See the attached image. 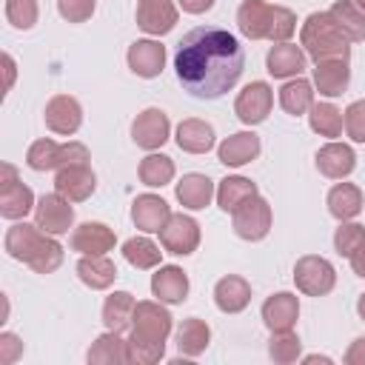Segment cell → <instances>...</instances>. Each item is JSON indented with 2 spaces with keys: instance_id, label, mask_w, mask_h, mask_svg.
Instances as JSON below:
<instances>
[{
  "instance_id": "3",
  "label": "cell",
  "mask_w": 365,
  "mask_h": 365,
  "mask_svg": "<svg viewBox=\"0 0 365 365\" xmlns=\"http://www.w3.org/2000/svg\"><path fill=\"white\" fill-rule=\"evenodd\" d=\"M3 248H6V254L11 259L26 262L37 274H51V271H57L63 265V245L51 234H46L37 222L34 225L14 222L6 231Z\"/></svg>"
},
{
  "instance_id": "51",
  "label": "cell",
  "mask_w": 365,
  "mask_h": 365,
  "mask_svg": "<svg viewBox=\"0 0 365 365\" xmlns=\"http://www.w3.org/2000/svg\"><path fill=\"white\" fill-rule=\"evenodd\" d=\"M3 68H6V91H11L14 74H17V66H14V57L11 54H3Z\"/></svg>"
},
{
  "instance_id": "54",
  "label": "cell",
  "mask_w": 365,
  "mask_h": 365,
  "mask_svg": "<svg viewBox=\"0 0 365 365\" xmlns=\"http://www.w3.org/2000/svg\"><path fill=\"white\" fill-rule=\"evenodd\" d=\"M356 6H359V9H362V11H365V0H356Z\"/></svg>"
},
{
  "instance_id": "40",
  "label": "cell",
  "mask_w": 365,
  "mask_h": 365,
  "mask_svg": "<svg viewBox=\"0 0 365 365\" xmlns=\"http://www.w3.org/2000/svg\"><path fill=\"white\" fill-rule=\"evenodd\" d=\"M57 157H60V143L43 137V140H37V143L29 145L26 165L31 171H51V168H57Z\"/></svg>"
},
{
  "instance_id": "8",
  "label": "cell",
  "mask_w": 365,
  "mask_h": 365,
  "mask_svg": "<svg viewBox=\"0 0 365 365\" xmlns=\"http://www.w3.org/2000/svg\"><path fill=\"white\" fill-rule=\"evenodd\" d=\"M157 234H160L163 248L168 254H177V257H188L200 245V222L188 214H171L168 222Z\"/></svg>"
},
{
  "instance_id": "50",
  "label": "cell",
  "mask_w": 365,
  "mask_h": 365,
  "mask_svg": "<svg viewBox=\"0 0 365 365\" xmlns=\"http://www.w3.org/2000/svg\"><path fill=\"white\" fill-rule=\"evenodd\" d=\"M348 259H351V268H354V274L365 279V242H362V245H359V248H356V251H354Z\"/></svg>"
},
{
  "instance_id": "34",
  "label": "cell",
  "mask_w": 365,
  "mask_h": 365,
  "mask_svg": "<svg viewBox=\"0 0 365 365\" xmlns=\"http://www.w3.org/2000/svg\"><path fill=\"white\" fill-rule=\"evenodd\" d=\"M328 14L334 17V23L342 29V34L351 43H362L365 40V11L356 6V0H336Z\"/></svg>"
},
{
  "instance_id": "22",
  "label": "cell",
  "mask_w": 365,
  "mask_h": 365,
  "mask_svg": "<svg viewBox=\"0 0 365 365\" xmlns=\"http://www.w3.org/2000/svg\"><path fill=\"white\" fill-rule=\"evenodd\" d=\"M265 66H268V74L277 80L299 77L305 71V51H302V46H294V43H277L268 51Z\"/></svg>"
},
{
  "instance_id": "36",
  "label": "cell",
  "mask_w": 365,
  "mask_h": 365,
  "mask_svg": "<svg viewBox=\"0 0 365 365\" xmlns=\"http://www.w3.org/2000/svg\"><path fill=\"white\" fill-rule=\"evenodd\" d=\"M123 257H125L128 265H134L140 271H148V268H157L160 265L163 251L148 237H131V240L123 242Z\"/></svg>"
},
{
  "instance_id": "42",
  "label": "cell",
  "mask_w": 365,
  "mask_h": 365,
  "mask_svg": "<svg viewBox=\"0 0 365 365\" xmlns=\"http://www.w3.org/2000/svg\"><path fill=\"white\" fill-rule=\"evenodd\" d=\"M362 242H365V225H359V222H339V228L334 234V248H336L339 257H351Z\"/></svg>"
},
{
  "instance_id": "46",
  "label": "cell",
  "mask_w": 365,
  "mask_h": 365,
  "mask_svg": "<svg viewBox=\"0 0 365 365\" xmlns=\"http://www.w3.org/2000/svg\"><path fill=\"white\" fill-rule=\"evenodd\" d=\"M88 148L77 140L71 143H63L60 145V157H57V168H66V165H80V163H88Z\"/></svg>"
},
{
  "instance_id": "43",
  "label": "cell",
  "mask_w": 365,
  "mask_h": 365,
  "mask_svg": "<svg viewBox=\"0 0 365 365\" xmlns=\"http://www.w3.org/2000/svg\"><path fill=\"white\" fill-rule=\"evenodd\" d=\"M297 31V14L285 6H274L271 11V26H268V40L274 43H288V37Z\"/></svg>"
},
{
  "instance_id": "13",
  "label": "cell",
  "mask_w": 365,
  "mask_h": 365,
  "mask_svg": "<svg viewBox=\"0 0 365 365\" xmlns=\"http://www.w3.org/2000/svg\"><path fill=\"white\" fill-rule=\"evenodd\" d=\"M94 188H97V177H94L88 163L66 165V168H57V174H54V191L71 202L88 200L94 194Z\"/></svg>"
},
{
  "instance_id": "33",
  "label": "cell",
  "mask_w": 365,
  "mask_h": 365,
  "mask_svg": "<svg viewBox=\"0 0 365 365\" xmlns=\"http://www.w3.org/2000/svg\"><path fill=\"white\" fill-rule=\"evenodd\" d=\"M208 342H211V328L200 317H188L177 328V348L182 356H200L208 348Z\"/></svg>"
},
{
  "instance_id": "17",
  "label": "cell",
  "mask_w": 365,
  "mask_h": 365,
  "mask_svg": "<svg viewBox=\"0 0 365 365\" xmlns=\"http://www.w3.org/2000/svg\"><path fill=\"white\" fill-rule=\"evenodd\" d=\"M117 237L106 222H83L71 231V251L77 254H108L114 248Z\"/></svg>"
},
{
  "instance_id": "38",
  "label": "cell",
  "mask_w": 365,
  "mask_h": 365,
  "mask_svg": "<svg viewBox=\"0 0 365 365\" xmlns=\"http://www.w3.org/2000/svg\"><path fill=\"white\" fill-rule=\"evenodd\" d=\"M308 125L319 137H339L342 134V111L334 103H314L308 114Z\"/></svg>"
},
{
  "instance_id": "29",
  "label": "cell",
  "mask_w": 365,
  "mask_h": 365,
  "mask_svg": "<svg viewBox=\"0 0 365 365\" xmlns=\"http://www.w3.org/2000/svg\"><path fill=\"white\" fill-rule=\"evenodd\" d=\"M86 359L88 365H123L128 362V342L123 339V334L106 331L91 342Z\"/></svg>"
},
{
  "instance_id": "31",
  "label": "cell",
  "mask_w": 365,
  "mask_h": 365,
  "mask_svg": "<svg viewBox=\"0 0 365 365\" xmlns=\"http://www.w3.org/2000/svg\"><path fill=\"white\" fill-rule=\"evenodd\" d=\"M134 308H137V299L128 294V291H114L106 297L103 302V325L106 331H128L131 328V319H134Z\"/></svg>"
},
{
  "instance_id": "7",
  "label": "cell",
  "mask_w": 365,
  "mask_h": 365,
  "mask_svg": "<svg viewBox=\"0 0 365 365\" xmlns=\"http://www.w3.org/2000/svg\"><path fill=\"white\" fill-rule=\"evenodd\" d=\"M271 205H268V200L265 197H251L242 208H237L234 211V220H231V225H234V234L240 237V240H248V242H259V240H265L268 237V231H271Z\"/></svg>"
},
{
  "instance_id": "48",
  "label": "cell",
  "mask_w": 365,
  "mask_h": 365,
  "mask_svg": "<svg viewBox=\"0 0 365 365\" xmlns=\"http://www.w3.org/2000/svg\"><path fill=\"white\" fill-rule=\"evenodd\" d=\"M342 359H345V365H365V336L354 339Z\"/></svg>"
},
{
  "instance_id": "1",
  "label": "cell",
  "mask_w": 365,
  "mask_h": 365,
  "mask_svg": "<svg viewBox=\"0 0 365 365\" xmlns=\"http://www.w3.org/2000/svg\"><path fill=\"white\" fill-rule=\"evenodd\" d=\"M174 68L191 97L217 100L242 77L245 54L231 31L220 26H197L177 43Z\"/></svg>"
},
{
  "instance_id": "49",
  "label": "cell",
  "mask_w": 365,
  "mask_h": 365,
  "mask_svg": "<svg viewBox=\"0 0 365 365\" xmlns=\"http://www.w3.org/2000/svg\"><path fill=\"white\" fill-rule=\"evenodd\" d=\"M180 6H182V11H188V14H202V11H208L211 6H214V0H177Z\"/></svg>"
},
{
  "instance_id": "28",
  "label": "cell",
  "mask_w": 365,
  "mask_h": 365,
  "mask_svg": "<svg viewBox=\"0 0 365 365\" xmlns=\"http://www.w3.org/2000/svg\"><path fill=\"white\" fill-rule=\"evenodd\" d=\"M177 145L188 154H205L214 148V125L197 117H188L177 125Z\"/></svg>"
},
{
  "instance_id": "18",
  "label": "cell",
  "mask_w": 365,
  "mask_h": 365,
  "mask_svg": "<svg viewBox=\"0 0 365 365\" xmlns=\"http://www.w3.org/2000/svg\"><path fill=\"white\" fill-rule=\"evenodd\" d=\"M259 148H262V145H259V137H257L254 131H237V134H231V137H225V140L220 143L217 157H220L222 165L240 168V165L257 160V157H259Z\"/></svg>"
},
{
  "instance_id": "47",
  "label": "cell",
  "mask_w": 365,
  "mask_h": 365,
  "mask_svg": "<svg viewBox=\"0 0 365 365\" xmlns=\"http://www.w3.org/2000/svg\"><path fill=\"white\" fill-rule=\"evenodd\" d=\"M20 356H23V342H20V336L11 334V331H3V334H0V362H3V365H11V362H17Z\"/></svg>"
},
{
  "instance_id": "24",
  "label": "cell",
  "mask_w": 365,
  "mask_h": 365,
  "mask_svg": "<svg viewBox=\"0 0 365 365\" xmlns=\"http://www.w3.org/2000/svg\"><path fill=\"white\" fill-rule=\"evenodd\" d=\"M214 302L222 314H240L248 308L251 302V285L248 279L237 277V274H228L222 277L217 285H214Z\"/></svg>"
},
{
  "instance_id": "32",
  "label": "cell",
  "mask_w": 365,
  "mask_h": 365,
  "mask_svg": "<svg viewBox=\"0 0 365 365\" xmlns=\"http://www.w3.org/2000/svg\"><path fill=\"white\" fill-rule=\"evenodd\" d=\"M257 182H251L248 177H225L220 180V188H217V205L225 211V214H234L237 208H242L251 197H257Z\"/></svg>"
},
{
  "instance_id": "23",
  "label": "cell",
  "mask_w": 365,
  "mask_h": 365,
  "mask_svg": "<svg viewBox=\"0 0 365 365\" xmlns=\"http://www.w3.org/2000/svg\"><path fill=\"white\" fill-rule=\"evenodd\" d=\"M151 294L160 302H182L188 297V277L180 265H160L151 277Z\"/></svg>"
},
{
  "instance_id": "11",
  "label": "cell",
  "mask_w": 365,
  "mask_h": 365,
  "mask_svg": "<svg viewBox=\"0 0 365 365\" xmlns=\"http://www.w3.org/2000/svg\"><path fill=\"white\" fill-rule=\"evenodd\" d=\"M43 120H46V128L48 131H54L60 137H71L83 125V106L71 94H54L46 103Z\"/></svg>"
},
{
  "instance_id": "16",
  "label": "cell",
  "mask_w": 365,
  "mask_h": 365,
  "mask_svg": "<svg viewBox=\"0 0 365 365\" xmlns=\"http://www.w3.org/2000/svg\"><path fill=\"white\" fill-rule=\"evenodd\" d=\"M297 317H299V299L291 291L271 294L262 302V322L268 325V331H291L297 325Z\"/></svg>"
},
{
  "instance_id": "10",
  "label": "cell",
  "mask_w": 365,
  "mask_h": 365,
  "mask_svg": "<svg viewBox=\"0 0 365 365\" xmlns=\"http://www.w3.org/2000/svg\"><path fill=\"white\" fill-rule=\"evenodd\" d=\"M34 222L51 234V237H60V234H68L71 222H74V208H71V200H66L63 194H43L34 205Z\"/></svg>"
},
{
  "instance_id": "41",
  "label": "cell",
  "mask_w": 365,
  "mask_h": 365,
  "mask_svg": "<svg viewBox=\"0 0 365 365\" xmlns=\"http://www.w3.org/2000/svg\"><path fill=\"white\" fill-rule=\"evenodd\" d=\"M37 0H6V20L20 31H29L37 23Z\"/></svg>"
},
{
  "instance_id": "20",
  "label": "cell",
  "mask_w": 365,
  "mask_h": 365,
  "mask_svg": "<svg viewBox=\"0 0 365 365\" xmlns=\"http://www.w3.org/2000/svg\"><path fill=\"white\" fill-rule=\"evenodd\" d=\"M168 217H171V208H168V202H165L163 197H157V194H140V197L134 200V205H131V220H134V225H137L140 231H145V234L160 231V228L168 222Z\"/></svg>"
},
{
  "instance_id": "25",
  "label": "cell",
  "mask_w": 365,
  "mask_h": 365,
  "mask_svg": "<svg viewBox=\"0 0 365 365\" xmlns=\"http://www.w3.org/2000/svg\"><path fill=\"white\" fill-rule=\"evenodd\" d=\"M351 83L348 60H319L314 66V86L322 97H339Z\"/></svg>"
},
{
  "instance_id": "5",
  "label": "cell",
  "mask_w": 365,
  "mask_h": 365,
  "mask_svg": "<svg viewBox=\"0 0 365 365\" xmlns=\"http://www.w3.org/2000/svg\"><path fill=\"white\" fill-rule=\"evenodd\" d=\"M294 282L302 294L308 297H325L334 291L336 285V271L334 265L325 259V257H317V254H305L297 259L294 265Z\"/></svg>"
},
{
  "instance_id": "9",
  "label": "cell",
  "mask_w": 365,
  "mask_h": 365,
  "mask_svg": "<svg viewBox=\"0 0 365 365\" xmlns=\"http://www.w3.org/2000/svg\"><path fill=\"white\" fill-rule=\"evenodd\" d=\"M271 106H274V91H271V86L262 83V80H254V83H248V86L237 94V100H234V114H237L240 123H245V125H259V123H265V117L271 114Z\"/></svg>"
},
{
  "instance_id": "45",
  "label": "cell",
  "mask_w": 365,
  "mask_h": 365,
  "mask_svg": "<svg viewBox=\"0 0 365 365\" xmlns=\"http://www.w3.org/2000/svg\"><path fill=\"white\" fill-rule=\"evenodd\" d=\"M97 9V0H57V11L68 23H86Z\"/></svg>"
},
{
  "instance_id": "12",
  "label": "cell",
  "mask_w": 365,
  "mask_h": 365,
  "mask_svg": "<svg viewBox=\"0 0 365 365\" xmlns=\"http://www.w3.org/2000/svg\"><path fill=\"white\" fill-rule=\"evenodd\" d=\"M168 131H171V123L163 108H145L131 123V140L145 151L160 148L168 140Z\"/></svg>"
},
{
  "instance_id": "14",
  "label": "cell",
  "mask_w": 365,
  "mask_h": 365,
  "mask_svg": "<svg viewBox=\"0 0 365 365\" xmlns=\"http://www.w3.org/2000/svg\"><path fill=\"white\" fill-rule=\"evenodd\" d=\"M137 26L154 37L168 34L177 26L174 0H137Z\"/></svg>"
},
{
  "instance_id": "6",
  "label": "cell",
  "mask_w": 365,
  "mask_h": 365,
  "mask_svg": "<svg viewBox=\"0 0 365 365\" xmlns=\"http://www.w3.org/2000/svg\"><path fill=\"white\" fill-rule=\"evenodd\" d=\"M0 171H3V177H0V214L6 220H23L37 205L34 194H31L29 185L20 182L17 168L11 163H3Z\"/></svg>"
},
{
  "instance_id": "15",
  "label": "cell",
  "mask_w": 365,
  "mask_h": 365,
  "mask_svg": "<svg viewBox=\"0 0 365 365\" xmlns=\"http://www.w3.org/2000/svg\"><path fill=\"white\" fill-rule=\"evenodd\" d=\"M128 68L137 74V77H157L163 68H165V46L157 43V40H134L128 46Z\"/></svg>"
},
{
  "instance_id": "21",
  "label": "cell",
  "mask_w": 365,
  "mask_h": 365,
  "mask_svg": "<svg viewBox=\"0 0 365 365\" xmlns=\"http://www.w3.org/2000/svg\"><path fill=\"white\" fill-rule=\"evenodd\" d=\"M274 6L265 0H242L237 9V26L248 40H268Z\"/></svg>"
},
{
  "instance_id": "2",
  "label": "cell",
  "mask_w": 365,
  "mask_h": 365,
  "mask_svg": "<svg viewBox=\"0 0 365 365\" xmlns=\"http://www.w3.org/2000/svg\"><path fill=\"white\" fill-rule=\"evenodd\" d=\"M171 334V314L157 302L145 299L137 302L134 319H131V336L128 342V362L131 365H154L165 354V339Z\"/></svg>"
},
{
  "instance_id": "19",
  "label": "cell",
  "mask_w": 365,
  "mask_h": 365,
  "mask_svg": "<svg viewBox=\"0 0 365 365\" xmlns=\"http://www.w3.org/2000/svg\"><path fill=\"white\" fill-rule=\"evenodd\" d=\"M354 165H356V154L345 143H334L331 140L317 151V168L328 180H345L354 171Z\"/></svg>"
},
{
  "instance_id": "27",
  "label": "cell",
  "mask_w": 365,
  "mask_h": 365,
  "mask_svg": "<svg viewBox=\"0 0 365 365\" xmlns=\"http://www.w3.org/2000/svg\"><path fill=\"white\" fill-rule=\"evenodd\" d=\"M214 197H217V188H214V182H211L205 174L191 171V174H182V180L177 182V200H180L182 208L200 211V208H205Z\"/></svg>"
},
{
  "instance_id": "39",
  "label": "cell",
  "mask_w": 365,
  "mask_h": 365,
  "mask_svg": "<svg viewBox=\"0 0 365 365\" xmlns=\"http://www.w3.org/2000/svg\"><path fill=\"white\" fill-rule=\"evenodd\" d=\"M302 354V342L294 331H271V339H268V356L279 365H291L297 362Z\"/></svg>"
},
{
  "instance_id": "52",
  "label": "cell",
  "mask_w": 365,
  "mask_h": 365,
  "mask_svg": "<svg viewBox=\"0 0 365 365\" xmlns=\"http://www.w3.org/2000/svg\"><path fill=\"white\" fill-rule=\"evenodd\" d=\"M302 362H308V365H314V362H322V365H331V356H319V354H308Z\"/></svg>"
},
{
  "instance_id": "4",
  "label": "cell",
  "mask_w": 365,
  "mask_h": 365,
  "mask_svg": "<svg viewBox=\"0 0 365 365\" xmlns=\"http://www.w3.org/2000/svg\"><path fill=\"white\" fill-rule=\"evenodd\" d=\"M302 51L319 63V60H348L351 57V40L342 34V29L334 23L328 11H314L305 17L302 31H299Z\"/></svg>"
},
{
  "instance_id": "35",
  "label": "cell",
  "mask_w": 365,
  "mask_h": 365,
  "mask_svg": "<svg viewBox=\"0 0 365 365\" xmlns=\"http://www.w3.org/2000/svg\"><path fill=\"white\" fill-rule=\"evenodd\" d=\"M279 106L285 108V114H294V117L311 111V106H314V86L308 80H302V77L288 80L279 88Z\"/></svg>"
},
{
  "instance_id": "53",
  "label": "cell",
  "mask_w": 365,
  "mask_h": 365,
  "mask_svg": "<svg viewBox=\"0 0 365 365\" xmlns=\"http://www.w3.org/2000/svg\"><path fill=\"white\" fill-rule=\"evenodd\" d=\"M356 311H359V317L365 319V294H359V302H356Z\"/></svg>"
},
{
  "instance_id": "30",
  "label": "cell",
  "mask_w": 365,
  "mask_h": 365,
  "mask_svg": "<svg viewBox=\"0 0 365 365\" xmlns=\"http://www.w3.org/2000/svg\"><path fill=\"white\" fill-rule=\"evenodd\" d=\"M362 205H365V197H362L359 185H354V182H336L328 191V211L339 222H348V220L359 217Z\"/></svg>"
},
{
  "instance_id": "26",
  "label": "cell",
  "mask_w": 365,
  "mask_h": 365,
  "mask_svg": "<svg viewBox=\"0 0 365 365\" xmlns=\"http://www.w3.org/2000/svg\"><path fill=\"white\" fill-rule=\"evenodd\" d=\"M77 277L91 291H106L117 279V265L106 254H83V259L77 262Z\"/></svg>"
},
{
  "instance_id": "37",
  "label": "cell",
  "mask_w": 365,
  "mask_h": 365,
  "mask_svg": "<svg viewBox=\"0 0 365 365\" xmlns=\"http://www.w3.org/2000/svg\"><path fill=\"white\" fill-rule=\"evenodd\" d=\"M137 174H140V182H143V185H148V188H163V185H168L171 177H174V160H171L168 154H148V157L140 160Z\"/></svg>"
},
{
  "instance_id": "44",
  "label": "cell",
  "mask_w": 365,
  "mask_h": 365,
  "mask_svg": "<svg viewBox=\"0 0 365 365\" xmlns=\"http://www.w3.org/2000/svg\"><path fill=\"white\" fill-rule=\"evenodd\" d=\"M342 125H345V131H348V137L354 143H365V100H354L345 108Z\"/></svg>"
}]
</instances>
